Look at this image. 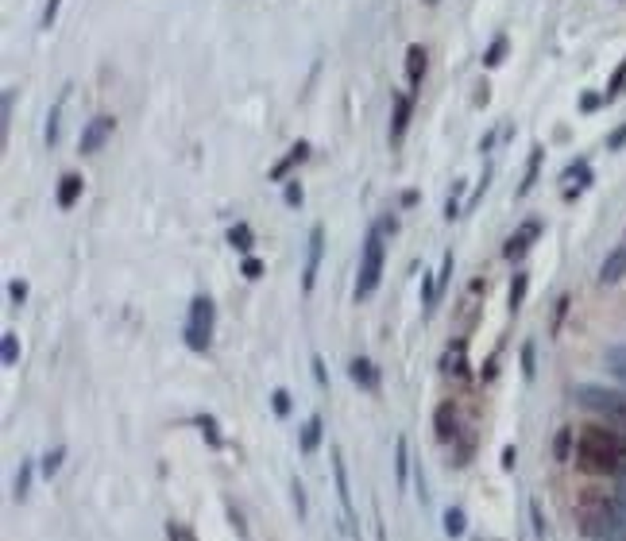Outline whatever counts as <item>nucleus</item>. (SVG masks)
Returning a JSON list of instances; mask_svg holds the SVG:
<instances>
[{
  "mask_svg": "<svg viewBox=\"0 0 626 541\" xmlns=\"http://www.w3.org/2000/svg\"><path fill=\"white\" fill-rule=\"evenodd\" d=\"M576 460L584 472L595 476H615L626 460V433L607 430V425H587L576 441Z\"/></svg>",
  "mask_w": 626,
  "mask_h": 541,
  "instance_id": "obj_1",
  "label": "nucleus"
},
{
  "mask_svg": "<svg viewBox=\"0 0 626 541\" xmlns=\"http://www.w3.org/2000/svg\"><path fill=\"white\" fill-rule=\"evenodd\" d=\"M580 530L592 541H603V537H626V499L611 495L603 502H595L592 510L584 515Z\"/></svg>",
  "mask_w": 626,
  "mask_h": 541,
  "instance_id": "obj_2",
  "label": "nucleus"
},
{
  "mask_svg": "<svg viewBox=\"0 0 626 541\" xmlns=\"http://www.w3.org/2000/svg\"><path fill=\"white\" fill-rule=\"evenodd\" d=\"M383 224H375L364 240V255H359V279H356V302H367L379 290V279H383Z\"/></svg>",
  "mask_w": 626,
  "mask_h": 541,
  "instance_id": "obj_3",
  "label": "nucleus"
},
{
  "mask_svg": "<svg viewBox=\"0 0 626 541\" xmlns=\"http://www.w3.org/2000/svg\"><path fill=\"white\" fill-rule=\"evenodd\" d=\"M576 402H580L584 410L607 417V422L619 425V430H626V394H622V391H607V387L587 383V387H580V391H576Z\"/></svg>",
  "mask_w": 626,
  "mask_h": 541,
  "instance_id": "obj_4",
  "label": "nucleus"
},
{
  "mask_svg": "<svg viewBox=\"0 0 626 541\" xmlns=\"http://www.w3.org/2000/svg\"><path fill=\"white\" fill-rule=\"evenodd\" d=\"M209 337H213V302L205 294H197L189 302V321H186V344L194 352H205L209 348Z\"/></svg>",
  "mask_w": 626,
  "mask_h": 541,
  "instance_id": "obj_5",
  "label": "nucleus"
},
{
  "mask_svg": "<svg viewBox=\"0 0 626 541\" xmlns=\"http://www.w3.org/2000/svg\"><path fill=\"white\" fill-rule=\"evenodd\" d=\"M112 128H116V116H109V112H101V116H93L89 124L81 128V139H78V151L81 155H93V151H101V144L112 136Z\"/></svg>",
  "mask_w": 626,
  "mask_h": 541,
  "instance_id": "obj_6",
  "label": "nucleus"
},
{
  "mask_svg": "<svg viewBox=\"0 0 626 541\" xmlns=\"http://www.w3.org/2000/svg\"><path fill=\"white\" fill-rule=\"evenodd\" d=\"M321 248H325V229L321 224H313L309 229V255H306V271H302V290H313V282H317V267H321Z\"/></svg>",
  "mask_w": 626,
  "mask_h": 541,
  "instance_id": "obj_7",
  "label": "nucleus"
},
{
  "mask_svg": "<svg viewBox=\"0 0 626 541\" xmlns=\"http://www.w3.org/2000/svg\"><path fill=\"white\" fill-rule=\"evenodd\" d=\"M537 232H542V221H526V224H522V229L507 240L502 255H507V259H518V255H526V252H530V244L537 240Z\"/></svg>",
  "mask_w": 626,
  "mask_h": 541,
  "instance_id": "obj_8",
  "label": "nucleus"
},
{
  "mask_svg": "<svg viewBox=\"0 0 626 541\" xmlns=\"http://www.w3.org/2000/svg\"><path fill=\"white\" fill-rule=\"evenodd\" d=\"M333 472H337V495H340V507H344V518H348V530H352V487H348V472H344V460H340V452L333 449Z\"/></svg>",
  "mask_w": 626,
  "mask_h": 541,
  "instance_id": "obj_9",
  "label": "nucleus"
},
{
  "mask_svg": "<svg viewBox=\"0 0 626 541\" xmlns=\"http://www.w3.org/2000/svg\"><path fill=\"white\" fill-rule=\"evenodd\" d=\"M348 375H352V383H359L364 391H379V372L367 356H356L352 364H348Z\"/></svg>",
  "mask_w": 626,
  "mask_h": 541,
  "instance_id": "obj_10",
  "label": "nucleus"
},
{
  "mask_svg": "<svg viewBox=\"0 0 626 541\" xmlns=\"http://www.w3.org/2000/svg\"><path fill=\"white\" fill-rule=\"evenodd\" d=\"M410 112H414L410 93H398V97H394V124H391V139H402V136H406V124H410Z\"/></svg>",
  "mask_w": 626,
  "mask_h": 541,
  "instance_id": "obj_11",
  "label": "nucleus"
},
{
  "mask_svg": "<svg viewBox=\"0 0 626 541\" xmlns=\"http://www.w3.org/2000/svg\"><path fill=\"white\" fill-rule=\"evenodd\" d=\"M422 78H425V46L414 43L410 51H406V81H410V89H417Z\"/></svg>",
  "mask_w": 626,
  "mask_h": 541,
  "instance_id": "obj_12",
  "label": "nucleus"
},
{
  "mask_svg": "<svg viewBox=\"0 0 626 541\" xmlns=\"http://www.w3.org/2000/svg\"><path fill=\"white\" fill-rule=\"evenodd\" d=\"M306 155H309V144H294V147L287 151V159H279V163L271 167V178H274V182H282V178H287V170L298 167Z\"/></svg>",
  "mask_w": 626,
  "mask_h": 541,
  "instance_id": "obj_13",
  "label": "nucleus"
},
{
  "mask_svg": "<svg viewBox=\"0 0 626 541\" xmlns=\"http://www.w3.org/2000/svg\"><path fill=\"white\" fill-rule=\"evenodd\" d=\"M626 274V248H619V252H611L603 259V267H600V282H619Z\"/></svg>",
  "mask_w": 626,
  "mask_h": 541,
  "instance_id": "obj_14",
  "label": "nucleus"
},
{
  "mask_svg": "<svg viewBox=\"0 0 626 541\" xmlns=\"http://www.w3.org/2000/svg\"><path fill=\"white\" fill-rule=\"evenodd\" d=\"M437 437L441 441L457 437V410H452V402H441L437 406Z\"/></svg>",
  "mask_w": 626,
  "mask_h": 541,
  "instance_id": "obj_15",
  "label": "nucleus"
},
{
  "mask_svg": "<svg viewBox=\"0 0 626 541\" xmlns=\"http://www.w3.org/2000/svg\"><path fill=\"white\" fill-rule=\"evenodd\" d=\"M78 197H81V174H62V182H59V205L70 209Z\"/></svg>",
  "mask_w": 626,
  "mask_h": 541,
  "instance_id": "obj_16",
  "label": "nucleus"
},
{
  "mask_svg": "<svg viewBox=\"0 0 626 541\" xmlns=\"http://www.w3.org/2000/svg\"><path fill=\"white\" fill-rule=\"evenodd\" d=\"M537 170H542V147H534V151H530V163H526V178H522V186H518V197H526L530 189H534V182H537Z\"/></svg>",
  "mask_w": 626,
  "mask_h": 541,
  "instance_id": "obj_17",
  "label": "nucleus"
},
{
  "mask_svg": "<svg viewBox=\"0 0 626 541\" xmlns=\"http://www.w3.org/2000/svg\"><path fill=\"white\" fill-rule=\"evenodd\" d=\"M607 372L619 379V383H626V344L607 348Z\"/></svg>",
  "mask_w": 626,
  "mask_h": 541,
  "instance_id": "obj_18",
  "label": "nucleus"
},
{
  "mask_svg": "<svg viewBox=\"0 0 626 541\" xmlns=\"http://www.w3.org/2000/svg\"><path fill=\"white\" fill-rule=\"evenodd\" d=\"M321 417L313 414L309 422H306V430H302V452H317V445H321Z\"/></svg>",
  "mask_w": 626,
  "mask_h": 541,
  "instance_id": "obj_19",
  "label": "nucleus"
},
{
  "mask_svg": "<svg viewBox=\"0 0 626 541\" xmlns=\"http://www.w3.org/2000/svg\"><path fill=\"white\" fill-rule=\"evenodd\" d=\"M464 530H468L464 510L460 507H449V510H444V534H449V537H464Z\"/></svg>",
  "mask_w": 626,
  "mask_h": 541,
  "instance_id": "obj_20",
  "label": "nucleus"
},
{
  "mask_svg": "<svg viewBox=\"0 0 626 541\" xmlns=\"http://www.w3.org/2000/svg\"><path fill=\"white\" fill-rule=\"evenodd\" d=\"M464 348H468L464 340H457V344L449 348V364H444V367H449L452 375H468V364H464Z\"/></svg>",
  "mask_w": 626,
  "mask_h": 541,
  "instance_id": "obj_21",
  "label": "nucleus"
},
{
  "mask_svg": "<svg viewBox=\"0 0 626 541\" xmlns=\"http://www.w3.org/2000/svg\"><path fill=\"white\" fill-rule=\"evenodd\" d=\"M406 457H410V452H406V437H398V445H394V468H398L394 483H398V487H406V464H410Z\"/></svg>",
  "mask_w": 626,
  "mask_h": 541,
  "instance_id": "obj_22",
  "label": "nucleus"
},
{
  "mask_svg": "<svg viewBox=\"0 0 626 541\" xmlns=\"http://www.w3.org/2000/svg\"><path fill=\"white\" fill-rule=\"evenodd\" d=\"M229 244H232V248H240V252H252V229H248V224H236V229L229 232Z\"/></svg>",
  "mask_w": 626,
  "mask_h": 541,
  "instance_id": "obj_23",
  "label": "nucleus"
},
{
  "mask_svg": "<svg viewBox=\"0 0 626 541\" xmlns=\"http://www.w3.org/2000/svg\"><path fill=\"white\" fill-rule=\"evenodd\" d=\"M526 287H530L526 271H518V274H515V282H510V309H518V306H522V298H526Z\"/></svg>",
  "mask_w": 626,
  "mask_h": 541,
  "instance_id": "obj_24",
  "label": "nucleus"
},
{
  "mask_svg": "<svg viewBox=\"0 0 626 541\" xmlns=\"http://www.w3.org/2000/svg\"><path fill=\"white\" fill-rule=\"evenodd\" d=\"M0 359H4V367H12L16 359H20V344H16L12 333H4V344H0Z\"/></svg>",
  "mask_w": 626,
  "mask_h": 541,
  "instance_id": "obj_25",
  "label": "nucleus"
},
{
  "mask_svg": "<svg viewBox=\"0 0 626 541\" xmlns=\"http://www.w3.org/2000/svg\"><path fill=\"white\" fill-rule=\"evenodd\" d=\"M530 522H534L537 541H545V515H542V502H537V499H530Z\"/></svg>",
  "mask_w": 626,
  "mask_h": 541,
  "instance_id": "obj_26",
  "label": "nucleus"
},
{
  "mask_svg": "<svg viewBox=\"0 0 626 541\" xmlns=\"http://www.w3.org/2000/svg\"><path fill=\"white\" fill-rule=\"evenodd\" d=\"M62 457H66V449H51V452L43 457V476H46V480H51L54 472L62 468Z\"/></svg>",
  "mask_w": 626,
  "mask_h": 541,
  "instance_id": "obj_27",
  "label": "nucleus"
},
{
  "mask_svg": "<svg viewBox=\"0 0 626 541\" xmlns=\"http://www.w3.org/2000/svg\"><path fill=\"white\" fill-rule=\"evenodd\" d=\"M62 101H66V93L59 97V104L51 109V120H46V131H43V136H46V144H54V139H59V112H62Z\"/></svg>",
  "mask_w": 626,
  "mask_h": 541,
  "instance_id": "obj_28",
  "label": "nucleus"
},
{
  "mask_svg": "<svg viewBox=\"0 0 626 541\" xmlns=\"http://www.w3.org/2000/svg\"><path fill=\"white\" fill-rule=\"evenodd\" d=\"M197 425H202V433L209 437V445H213V449H221V433H217V422H213V417L202 414V417H197Z\"/></svg>",
  "mask_w": 626,
  "mask_h": 541,
  "instance_id": "obj_29",
  "label": "nucleus"
},
{
  "mask_svg": "<svg viewBox=\"0 0 626 541\" xmlns=\"http://www.w3.org/2000/svg\"><path fill=\"white\" fill-rule=\"evenodd\" d=\"M534 372H537V364H534V340H526V344H522V375L534 379Z\"/></svg>",
  "mask_w": 626,
  "mask_h": 541,
  "instance_id": "obj_30",
  "label": "nucleus"
},
{
  "mask_svg": "<svg viewBox=\"0 0 626 541\" xmlns=\"http://www.w3.org/2000/svg\"><path fill=\"white\" fill-rule=\"evenodd\" d=\"M568 449H572V433L561 430L557 433V441H553V452H557V460H568Z\"/></svg>",
  "mask_w": 626,
  "mask_h": 541,
  "instance_id": "obj_31",
  "label": "nucleus"
},
{
  "mask_svg": "<svg viewBox=\"0 0 626 541\" xmlns=\"http://www.w3.org/2000/svg\"><path fill=\"white\" fill-rule=\"evenodd\" d=\"M27 487H31V464H20V476H16V499H24Z\"/></svg>",
  "mask_w": 626,
  "mask_h": 541,
  "instance_id": "obj_32",
  "label": "nucleus"
},
{
  "mask_svg": "<svg viewBox=\"0 0 626 541\" xmlns=\"http://www.w3.org/2000/svg\"><path fill=\"white\" fill-rule=\"evenodd\" d=\"M611 483H615V487H611V495L626 499V460H622V468H619V472H615V476H611Z\"/></svg>",
  "mask_w": 626,
  "mask_h": 541,
  "instance_id": "obj_33",
  "label": "nucleus"
},
{
  "mask_svg": "<svg viewBox=\"0 0 626 541\" xmlns=\"http://www.w3.org/2000/svg\"><path fill=\"white\" fill-rule=\"evenodd\" d=\"M502 51H507V39H495V43H491V51H487V59H483V62H487V66H499V62H502Z\"/></svg>",
  "mask_w": 626,
  "mask_h": 541,
  "instance_id": "obj_34",
  "label": "nucleus"
},
{
  "mask_svg": "<svg viewBox=\"0 0 626 541\" xmlns=\"http://www.w3.org/2000/svg\"><path fill=\"white\" fill-rule=\"evenodd\" d=\"M244 279H259V274H263V263L259 259H255V255H248V259H244Z\"/></svg>",
  "mask_w": 626,
  "mask_h": 541,
  "instance_id": "obj_35",
  "label": "nucleus"
},
{
  "mask_svg": "<svg viewBox=\"0 0 626 541\" xmlns=\"http://www.w3.org/2000/svg\"><path fill=\"white\" fill-rule=\"evenodd\" d=\"M274 414H279V417L290 414V394L287 391H274Z\"/></svg>",
  "mask_w": 626,
  "mask_h": 541,
  "instance_id": "obj_36",
  "label": "nucleus"
},
{
  "mask_svg": "<svg viewBox=\"0 0 626 541\" xmlns=\"http://www.w3.org/2000/svg\"><path fill=\"white\" fill-rule=\"evenodd\" d=\"M59 4H62V0H46V8H43V27L54 24V16H59Z\"/></svg>",
  "mask_w": 626,
  "mask_h": 541,
  "instance_id": "obj_37",
  "label": "nucleus"
},
{
  "mask_svg": "<svg viewBox=\"0 0 626 541\" xmlns=\"http://www.w3.org/2000/svg\"><path fill=\"white\" fill-rule=\"evenodd\" d=\"M8 294H12V302L20 306V302L27 298V287H24V282H8Z\"/></svg>",
  "mask_w": 626,
  "mask_h": 541,
  "instance_id": "obj_38",
  "label": "nucleus"
},
{
  "mask_svg": "<svg viewBox=\"0 0 626 541\" xmlns=\"http://www.w3.org/2000/svg\"><path fill=\"white\" fill-rule=\"evenodd\" d=\"M622 144H626V120H622V128H615L611 139H607V147H622Z\"/></svg>",
  "mask_w": 626,
  "mask_h": 541,
  "instance_id": "obj_39",
  "label": "nucleus"
},
{
  "mask_svg": "<svg viewBox=\"0 0 626 541\" xmlns=\"http://www.w3.org/2000/svg\"><path fill=\"white\" fill-rule=\"evenodd\" d=\"M287 205H302V186L298 182L287 186Z\"/></svg>",
  "mask_w": 626,
  "mask_h": 541,
  "instance_id": "obj_40",
  "label": "nucleus"
},
{
  "mask_svg": "<svg viewBox=\"0 0 626 541\" xmlns=\"http://www.w3.org/2000/svg\"><path fill=\"white\" fill-rule=\"evenodd\" d=\"M622 78H626V62L619 66V70H615V78H611V89H607V93H619V85H622Z\"/></svg>",
  "mask_w": 626,
  "mask_h": 541,
  "instance_id": "obj_41",
  "label": "nucleus"
},
{
  "mask_svg": "<svg viewBox=\"0 0 626 541\" xmlns=\"http://www.w3.org/2000/svg\"><path fill=\"white\" fill-rule=\"evenodd\" d=\"M515 457H518L515 445H507V449H502V468H515Z\"/></svg>",
  "mask_w": 626,
  "mask_h": 541,
  "instance_id": "obj_42",
  "label": "nucleus"
},
{
  "mask_svg": "<svg viewBox=\"0 0 626 541\" xmlns=\"http://www.w3.org/2000/svg\"><path fill=\"white\" fill-rule=\"evenodd\" d=\"M294 502H298V515H306V495H302V483H294Z\"/></svg>",
  "mask_w": 626,
  "mask_h": 541,
  "instance_id": "obj_43",
  "label": "nucleus"
},
{
  "mask_svg": "<svg viewBox=\"0 0 626 541\" xmlns=\"http://www.w3.org/2000/svg\"><path fill=\"white\" fill-rule=\"evenodd\" d=\"M313 375H317L321 387H325V367H321V356H313Z\"/></svg>",
  "mask_w": 626,
  "mask_h": 541,
  "instance_id": "obj_44",
  "label": "nucleus"
},
{
  "mask_svg": "<svg viewBox=\"0 0 626 541\" xmlns=\"http://www.w3.org/2000/svg\"><path fill=\"white\" fill-rule=\"evenodd\" d=\"M8 116H12V93H4V131H8Z\"/></svg>",
  "mask_w": 626,
  "mask_h": 541,
  "instance_id": "obj_45",
  "label": "nucleus"
},
{
  "mask_svg": "<svg viewBox=\"0 0 626 541\" xmlns=\"http://www.w3.org/2000/svg\"><path fill=\"white\" fill-rule=\"evenodd\" d=\"M444 217H449V221H452V217H460V205L452 202V197H449V205H444Z\"/></svg>",
  "mask_w": 626,
  "mask_h": 541,
  "instance_id": "obj_46",
  "label": "nucleus"
}]
</instances>
